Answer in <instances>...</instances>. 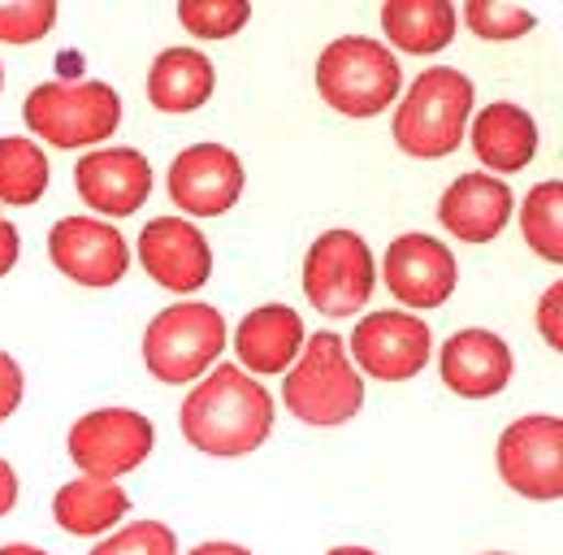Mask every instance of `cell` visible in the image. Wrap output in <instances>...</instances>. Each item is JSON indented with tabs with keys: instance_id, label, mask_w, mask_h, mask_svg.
<instances>
[{
	"instance_id": "cell-15",
	"label": "cell",
	"mask_w": 563,
	"mask_h": 555,
	"mask_svg": "<svg viewBox=\"0 0 563 555\" xmlns=\"http://www.w3.org/2000/svg\"><path fill=\"white\" fill-rule=\"evenodd\" d=\"M82 205L104 217H131L152 196V165L140 148H96L74 170Z\"/></svg>"
},
{
	"instance_id": "cell-29",
	"label": "cell",
	"mask_w": 563,
	"mask_h": 555,
	"mask_svg": "<svg viewBox=\"0 0 563 555\" xmlns=\"http://www.w3.org/2000/svg\"><path fill=\"white\" fill-rule=\"evenodd\" d=\"M22 369H18V360L9 356V351H0V421H9V416L18 413V404H22Z\"/></svg>"
},
{
	"instance_id": "cell-11",
	"label": "cell",
	"mask_w": 563,
	"mask_h": 555,
	"mask_svg": "<svg viewBox=\"0 0 563 555\" xmlns=\"http://www.w3.org/2000/svg\"><path fill=\"white\" fill-rule=\"evenodd\" d=\"M48 257L78 286H100V291L122 282L131 265V248L122 230L100 217H62L48 230Z\"/></svg>"
},
{
	"instance_id": "cell-18",
	"label": "cell",
	"mask_w": 563,
	"mask_h": 555,
	"mask_svg": "<svg viewBox=\"0 0 563 555\" xmlns=\"http://www.w3.org/2000/svg\"><path fill=\"white\" fill-rule=\"evenodd\" d=\"M234 351L243 360V369L252 373H282L290 369V360L303 351V322L295 308L286 304H265L252 308L239 330H234Z\"/></svg>"
},
{
	"instance_id": "cell-37",
	"label": "cell",
	"mask_w": 563,
	"mask_h": 555,
	"mask_svg": "<svg viewBox=\"0 0 563 555\" xmlns=\"http://www.w3.org/2000/svg\"><path fill=\"white\" fill-rule=\"evenodd\" d=\"M486 555H507V552H486Z\"/></svg>"
},
{
	"instance_id": "cell-21",
	"label": "cell",
	"mask_w": 563,
	"mask_h": 555,
	"mask_svg": "<svg viewBox=\"0 0 563 555\" xmlns=\"http://www.w3.org/2000/svg\"><path fill=\"white\" fill-rule=\"evenodd\" d=\"M126 512H131V494L118 482H104V478H74L53 499L57 525L74 538H96V534L113 530Z\"/></svg>"
},
{
	"instance_id": "cell-35",
	"label": "cell",
	"mask_w": 563,
	"mask_h": 555,
	"mask_svg": "<svg viewBox=\"0 0 563 555\" xmlns=\"http://www.w3.org/2000/svg\"><path fill=\"white\" fill-rule=\"evenodd\" d=\"M330 555H377V552H368V547H334Z\"/></svg>"
},
{
	"instance_id": "cell-34",
	"label": "cell",
	"mask_w": 563,
	"mask_h": 555,
	"mask_svg": "<svg viewBox=\"0 0 563 555\" xmlns=\"http://www.w3.org/2000/svg\"><path fill=\"white\" fill-rule=\"evenodd\" d=\"M0 555H48V552H40V547H26V543H9V547H0Z\"/></svg>"
},
{
	"instance_id": "cell-13",
	"label": "cell",
	"mask_w": 563,
	"mask_h": 555,
	"mask_svg": "<svg viewBox=\"0 0 563 555\" xmlns=\"http://www.w3.org/2000/svg\"><path fill=\"white\" fill-rule=\"evenodd\" d=\"M140 265L147 270L152 282L191 295L200 291L212 274V248L200 235L196 221L187 217H156L147 221L140 235Z\"/></svg>"
},
{
	"instance_id": "cell-26",
	"label": "cell",
	"mask_w": 563,
	"mask_h": 555,
	"mask_svg": "<svg viewBox=\"0 0 563 555\" xmlns=\"http://www.w3.org/2000/svg\"><path fill=\"white\" fill-rule=\"evenodd\" d=\"M57 4L53 0H0V40L4 44H35L53 31Z\"/></svg>"
},
{
	"instance_id": "cell-27",
	"label": "cell",
	"mask_w": 563,
	"mask_h": 555,
	"mask_svg": "<svg viewBox=\"0 0 563 555\" xmlns=\"http://www.w3.org/2000/svg\"><path fill=\"white\" fill-rule=\"evenodd\" d=\"M468 26L482 35V40H520L533 31V13L520 9V4H498V0H468L464 9Z\"/></svg>"
},
{
	"instance_id": "cell-17",
	"label": "cell",
	"mask_w": 563,
	"mask_h": 555,
	"mask_svg": "<svg viewBox=\"0 0 563 555\" xmlns=\"http://www.w3.org/2000/svg\"><path fill=\"white\" fill-rule=\"evenodd\" d=\"M442 382L446 391H455L460 400H490L511 382V347L490 330H460L442 344Z\"/></svg>"
},
{
	"instance_id": "cell-19",
	"label": "cell",
	"mask_w": 563,
	"mask_h": 555,
	"mask_svg": "<svg viewBox=\"0 0 563 555\" xmlns=\"http://www.w3.org/2000/svg\"><path fill=\"white\" fill-rule=\"evenodd\" d=\"M468 143H473V152H477V161L486 170H494V174H516L538 152V122L520 105L494 100V105H486L477 113Z\"/></svg>"
},
{
	"instance_id": "cell-30",
	"label": "cell",
	"mask_w": 563,
	"mask_h": 555,
	"mask_svg": "<svg viewBox=\"0 0 563 555\" xmlns=\"http://www.w3.org/2000/svg\"><path fill=\"white\" fill-rule=\"evenodd\" d=\"M560 304H563V286L555 282L547 295H542V304H538V330L547 335V344L560 351L563 347V330H560Z\"/></svg>"
},
{
	"instance_id": "cell-32",
	"label": "cell",
	"mask_w": 563,
	"mask_h": 555,
	"mask_svg": "<svg viewBox=\"0 0 563 555\" xmlns=\"http://www.w3.org/2000/svg\"><path fill=\"white\" fill-rule=\"evenodd\" d=\"M18 503V474L9 460H0V516H9Z\"/></svg>"
},
{
	"instance_id": "cell-22",
	"label": "cell",
	"mask_w": 563,
	"mask_h": 555,
	"mask_svg": "<svg viewBox=\"0 0 563 555\" xmlns=\"http://www.w3.org/2000/svg\"><path fill=\"white\" fill-rule=\"evenodd\" d=\"M382 31L395 48L412 57H433L455 40V9L451 0H386Z\"/></svg>"
},
{
	"instance_id": "cell-31",
	"label": "cell",
	"mask_w": 563,
	"mask_h": 555,
	"mask_svg": "<svg viewBox=\"0 0 563 555\" xmlns=\"http://www.w3.org/2000/svg\"><path fill=\"white\" fill-rule=\"evenodd\" d=\"M18 252H22V243H18V230H13V221L0 213V278L9 274L13 265H18Z\"/></svg>"
},
{
	"instance_id": "cell-6",
	"label": "cell",
	"mask_w": 563,
	"mask_h": 555,
	"mask_svg": "<svg viewBox=\"0 0 563 555\" xmlns=\"http://www.w3.org/2000/svg\"><path fill=\"white\" fill-rule=\"evenodd\" d=\"M225 347V317L212 304L183 300L165 313L152 317L143 330V360L156 382L178 387V382H200V373Z\"/></svg>"
},
{
	"instance_id": "cell-12",
	"label": "cell",
	"mask_w": 563,
	"mask_h": 555,
	"mask_svg": "<svg viewBox=\"0 0 563 555\" xmlns=\"http://www.w3.org/2000/svg\"><path fill=\"white\" fill-rule=\"evenodd\" d=\"M243 161L221 143H191L169 165V200L187 217H221L243 196Z\"/></svg>"
},
{
	"instance_id": "cell-16",
	"label": "cell",
	"mask_w": 563,
	"mask_h": 555,
	"mask_svg": "<svg viewBox=\"0 0 563 555\" xmlns=\"http://www.w3.org/2000/svg\"><path fill=\"white\" fill-rule=\"evenodd\" d=\"M511 187L494 174H460L438 205V221L460 239V243H490L511 221Z\"/></svg>"
},
{
	"instance_id": "cell-2",
	"label": "cell",
	"mask_w": 563,
	"mask_h": 555,
	"mask_svg": "<svg viewBox=\"0 0 563 555\" xmlns=\"http://www.w3.org/2000/svg\"><path fill=\"white\" fill-rule=\"evenodd\" d=\"M473 83L460 69H424L395 109V143L408 156L438 161L464 143V127L473 118Z\"/></svg>"
},
{
	"instance_id": "cell-3",
	"label": "cell",
	"mask_w": 563,
	"mask_h": 555,
	"mask_svg": "<svg viewBox=\"0 0 563 555\" xmlns=\"http://www.w3.org/2000/svg\"><path fill=\"white\" fill-rule=\"evenodd\" d=\"M399 87L404 69L395 53L368 35L334 40L317 62V91L343 118H377L386 105H395Z\"/></svg>"
},
{
	"instance_id": "cell-4",
	"label": "cell",
	"mask_w": 563,
	"mask_h": 555,
	"mask_svg": "<svg viewBox=\"0 0 563 555\" xmlns=\"http://www.w3.org/2000/svg\"><path fill=\"white\" fill-rule=\"evenodd\" d=\"M286 409L303 425H343L364 404V382L347 360V344L330 330L308 335L299 364L282 382Z\"/></svg>"
},
{
	"instance_id": "cell-5",
	"label": "cell",
	"mask_w": 563,
	"mask_h": 555,
	"mask_svg": "<svg viewBox=\"0 0 563 555\" xmlns=\"http://www.w3.org/2000/svg\"><path fill=\"white\" fill-rule=\"evenodd\" d=\"M22 118L31 135L53 148H87L118 131L122 96L109 83H44L26 96Z\"/></svg>"
},
{
	"instance_id": "cell-25",
	"label": "cell",
	"mask_w": 563,
	"mask_h": 555,
	"mask_svg": "<svg viewBox=\"0 0 563 555\" xmlns=\"http://www.w3.org/2000/svg\"><path fill=\"white\" fill-rule=\"evenodd\" d=\"M252 4L247 0H183L178 22L200 40H230L247 26Z\"/></svg>"
},
{
	"instance_id": "cell-8",
	"label": "cell",
	"mask_w": 563,
	"mask_h": 555,
	"mask_svg": "<svg viewBox=\"0 0 563 555\" xmlns=\"http://www.w3.org/2000/svg\"><path fill=\"white\" fill-rule=\"evenodd\" d=\"M498 478L525 499H563V421L560 416H520L498 434Z\"/></svg>"
},
{
	"instance_id": "cell-24",
	"label": "cell",
	"mask_w": 563,
	"mask_h": 555,
	"mask_svg": "<svg viewBox=\"0 0 563 555\" xmlns=\"http://www.w3.org/2000/svg\"><path fill=\"white\" fill-rule=\"evenodd\" d=\"M563 183L560 178H551V183H538L529 196H525V208H520V230H525V243L542 257V261H551V265H560L563 261Z\"/></svg>"
},
{
	"instance_id": "cell-14",
	"label": "cell",
	"mask_w": 563,
	"mask_h": 555,
	"mask_svg": "<svg viewBox=\"0 0 563 555\" xmlns=\"http://www.w3.org/2000/svg\"><path fill=\"white\" fill-rule=\"evenodd\" d=\"M382 278L390 286L395 300H404L408 308H438L451 300L460 270L446 243H438L433 235H399L386 248V265Z\"/></svg>"
},
{
	"instance_id": "cell-7",
	"label": "cell",
	"mask_w": 563,
	"mask_h": 555,
	"mask_svg": "<svg viewBox=\"0 0 563 555\" xmlns=\"http://www.w3.org/2000/svg\"><path fill=\"white\" fill-rule=\"evenodd\" d=\"M373 252L355 230H325L303 261V295L325 317H355L373 300Z\"/></svg>"
},
{
	"instance_id": "cell-1",
	"label": "cell",
	"mask_w": 563,
	"mask_h": 555,
	"mask_svg": "<svg viewBox=\"0 0 563 555\" xmlns=\"http://www.w3.org/2000/svg\"><path fill=\"white\" fill-rule=\"evenodd\" d=\"M178 421L196 451L247 456L274 434V400L252 373H243L234 364H217L183 400Z\"/></svg>"
},
{
	"instance_id": "cell-9",
	"label": "cell",
	"mask_w": 563,
	"mask_h": 555,
	"mask_svg": "<svg viewBox=\"0 0 563 555\" xmlns=\"http://www.w3.org/2000/svg\"><path fill=\"white\" fill-rule=\"evenodd\" d=\"M156 443L152 421L135 409H100L74 421L70 429V460L82 469V478L118 482L122 474L140 469Z\"/></svg>"
},
{
	"instance_id": "cell-20",
	"label": "cell",
	"mask_w": 563,
	"mask_h": 555,
	"mask_svg": "<svg viewBox=\"0 0 563 555\" xmlns=\"http://www.w3.org/2000/svg\"><path fill=\"white\" fill-rule=\"evenodd\" d=\"M217 69L200 48H165L147 69V100L161 113H196L209 105Z\"/></svg>"
},
{
	"instance_id": "cell-23",
	"label": "cell",
	"mask_w": 563,
	"mask_h": 555,
	"mask_svg": "<svg viewBox=\"0 0 563 555\" xmlns=\"http://www.w3.org/2000/svg\"><path fill=\"white\" fill-rule=\"evenodd\" d=\"M48 192V156L35 139H0V205H35Z\"/></svg>"
},
{
	"instance_id": "cell-10",
	"label": "cell",
	"mask_w": 563,
	"mask_h": 555,
	"mask_svg": "<svg viewBox=\"0 0 563 555\" xmlns=\"http://www.w3.org/2000/svg\"><path fill=\"white\" fill-rule=\"evenodd\" d=\"M355 364L377 382H408L429 364V326L412 313H368L352 330Z\"/></svg>"
},
{
	"instance_id": "cell-36",
	"label": "cell",
	"mask_w": 563,
	"mask_h": 555,
	"mask_svg": "<svg viewBox=\"0 0 563 555\" xmlns=\"http://www.w3.org/2000/svg\"><path fill=\"white\" fill-rule=\"evenodd\" d=\"M0 87H4V69H0Z\"/></svg>"
},
{
	"instance_id": "cell-28",
	"label": "cell",
	"mask_w": 563,
	"mask_h": 555,
	"mask_svg": "<svg viewBox=\"0 0 563 555\" xmlns=\"http://www.w3.org/2000/svg\"><path fill=\"white\" fill-rule=\"evenodd\" d=\"M91 555H178V538L165 521H135L104 538Z\"/></svg>"
},
{
	"instance_id": "cell-33",
	"label": "cell",
	"mask_w": 563,
	"mask_h": 555,
	"mask_svg": "<svg viewBox=\"0 0 563 555\" xmlns=\"http://www.w3.org/2000/svg\"><path fill=\"white\" fill-rule=\"evenodd\" d=\"M191 555H252L247 547H239V543H200Z\"/></svg>"
}]
</instances>
